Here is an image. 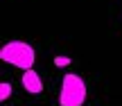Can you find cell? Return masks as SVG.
Instances as JSON below:
<instances>
[{
  "instance_id": "6da1fadb",
  "label": "cell",
  "mask_w": 122,
  "mask_h": 106,
  "mask_svg": "<svg viewBox=\"0 0 122 106\" xmlns=\"http://www.w3.org/2000/svg\"><path fill=\"white\" fill-rule=\"evenodd\" d=\"M0 59L5 63H11V66L20 68V70H32L36 61V52L30 43L25 41H9L0 48Z\"/></svg>"
},
{
  "instance_id": "7a4b0ae2",
  "label": "cell",
  "mask_w": 122,
  "mask_h": 106,
  "mask_svg": "<svg viewBox=\"0 0 122 106\" xmlns=\"http://www.w3.org/2000/svg\"><path fill=\"white\" fill-rule=\"evenodd\" d=\"M86 81L75 72H66L61 79V93H59V104L61 106H84L86 102Z\"/></svg>"
},
{
  "instance_id": "3957f363",
  "label": "cell",
  "mask_w": 122,
  "mask_h": 106,
  "mask_svg": "<svg viewBox=\"0 0 122 106\" xmlns=\"http://www.w3.org/2000/svg\"><path fill=\"white\" fill-rule=\"evenodd\" d=\"M20 84H23V88H25L30 95H41V93H43V81H41L39 72H36L34 68H32V70H25V72H23Z\"/></svg>"
},
{
  "instance_id": "277c9868",
  "label": "cell",
  "mask_w": 122,
  "mask_h": 106,
  "mask_svg": "<svg viewBox=\"0 0 122 106\" xmlns=\"http://www.w3.org/2000/svg\"><path fill=\"white\" fill-rule=\"evenodd\" d=\"M9 95H11V84H9V81H2V84H0V99L7 102Z\"/></svg>"
},
{
  "instance_id": "5b68a950",
  "label": "cell",
  "mask_w": 122,
  "mask_h": 106,
  "mask_svg": "<svg viewBox=\"0 0 122 106\" xmlns=\"http://www.w3.org/2000/svg\"><path fill=\"white\" fill-rule=\"evenodd\" d=\"M70 63H72V61H70V57H63V54L54 57V66H57V68H68Z\"/></svg>"
}]
</instances>
